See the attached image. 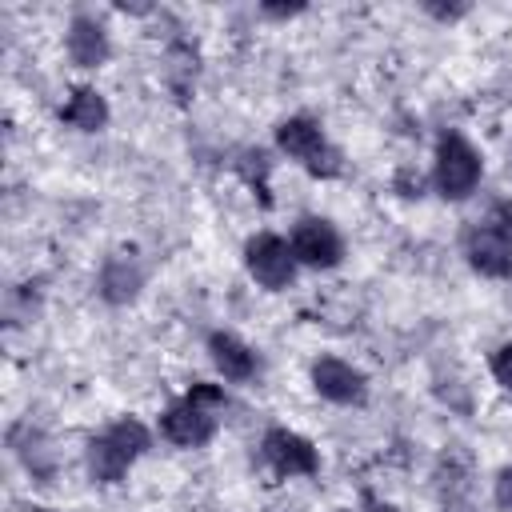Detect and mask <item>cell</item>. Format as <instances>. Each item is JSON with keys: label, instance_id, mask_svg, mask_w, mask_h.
Returning a JSON list of instances; mask_svg holds the SVG:
<instances>
[{"label": "cell", "instance_id": "cell-1", "mask_svg": "<svg viewBox=\"0 0 512 512\" xmlns=\"http://www.w3.org/2000/svg\"><path fill=\"white\" fill-rule=\"evenodd\" d=\"M224 388L220 384H208V380H196L176 404L164 408L160 416V436L176 448H204L216 428H220V412H224Z\"/></svg>", "mask_w": 512, "mask_h": 512}, {"label": "cell", "instance_id": "cell-2", "mask_svg": "<svg viewBox=\"0 0 512 512\" xmlns=\"http://www.w3.org/2000/svg\"><path fill=\"white\" fill-rule=\"evenodd\" d=\"M148 448H152L148 424L136 416H120L88 440V476L96 484H120Z\"/></svg>", "mask_w": 512, "mask_h": 512}, {"label": "cell", "instance_id": "cell-3", "mask_svg": "<svg viewBox=\"0 0 512 512\" xmlns=\"http://www.w3.org/2000/svg\"><path fill=\"white\" fill-rule=\"evenodd\" d=\"M460 248L472 272L488 280H508L512 276V204H492L488 216L472 220L460 236Z\"/></svg>", "mask_w": 512, "mask_h": 512}, {"label": "cell", "instance_id": "cell-4", "mask_svg": "<svg viewBox=\"0 0 512 512\" xmlns=\"http://www.w3.org/2000/svg\"><path fill=\"white\" fill-rule=\"evenodd\" d=\"M276 148L300 164L308 176L316 180H336L344 172V156L340 148L324 136V128L312 120V116H288L276 124Z\"/></svg>", "mask_w": 512, "mask_h": 512}, {"label": "cell", "instance_id": "cell-5", "mask_svg": "<svg viewBox=\"0 0 512 512\" xmlns=\"http://www.w3.org/2000/svg\"><path fill=\"white\" fill-rule=\"evenodd\" d=\"M484 180V160L476 144L464 132H440L436 160H432V184L444 200H468Z\"/></svg>", "mask_w": 512, "mask_h": 512}, {"label": "cell", "instance_id": "cell-6", "mask_svg": "<svg viewBox=\"0 0 512 512\" xmlns=\"http://www.w3.org/2000/svg\"><path fill=\"white\" fill-rule=\"evenodd\" d=\"M244 268L264 292H284L296 280V252L276 232H256L244 244Z\"/></svg>", "mask_w": 512, "mask_h": 512}, {"label": "cell", "instance_id": "cell-7", "mask_svg": "<svg viewBox=\"0 0 512 512\" xmlns=\"http://www.w3.org/2000/svg\"><path fill=\"white\" fill-rule=\"evenodd\" d=\"M260 456H264V464H268L276 476H284V480L316 476V472H320V452H316V444H312L308 436L284 428V424H272V428L264 432Z\"/></svg>", "mask_w": 512, "mask_h": 512}, {"label": "cell", "instance_id": "cell-8", "mask_svg": "<svg viewBox=\"0 0 512 512\" xmlns=\"http://www.w3.org/2000/svg\"><path fill=\"white\" fill-rule=\"evenodd\" d=\"M292 252H296V264H308V268H336L344 260V236L332 220L324 216H300L292 224Z\"/></svg>", "mask_w": 512, "mask_h": 512}, {"label": "cell", "instance_id": "cell-9", "mask_svg": "<svg viewBox=\"0 0 512 512\" xmlns=\"http://www.w3.org/2000/svg\"><path fill=\"white\" fill-rule=\"evenodd\" d=\"M312 388L328 404H340V408H352V404L368 400V376L356 364L340 360V356H316L312 360Z\"/></svg>", "mask_w": 512, "mask_h": 512}, {"label": "cell", "instance_id": "cell-10", "mask_svg": "<svg viewBox=\"0 0 512 512\" xmlns=\"http://www.w3.org/2000/svg\"><path fill=\"white\" fill-rule=\"evenodd\" d=\"M64 52H68V60L76 68H100V64H108L112 40H108L104 20H96L92 12H76L68 20V32H64Z\"/></svg>", "mask_w": 512, "mask_h": 512}, {"label": "cell", "instance_id": "cell-11", "mask_svg": "<svg viewBox=\"0 0 512 512\" xmlns=\"http://www.w3.org/2000/svg\"><path fill=\"white\" fill-rule=\"evenodd\" d=\"M208 360L228 384H248L260 376V356L252 344H244L236 332H212L208 336Z\"/></svg>", "mask_w": 512, "mask_h": 512}, {"label": "cell", "instance_id": "cell-12", "mask_svg": "<svg viewBox=\"0 0 512 512\" xmlns=\"http://www.w3.org/2000/svg\"><path fill=\"white\" fill-rule=\"evenodd\" d=\"M140 288H144V268H140V260L132 256V252H112V256H104V264H100V276H96V292H100V300H108V304H132L136 296H140Z\"/></svg>", "mask_w": 512, "mask_h": 512}, {"label": "cell", "instance_id": "cell-13", "mask_svg": "<svg viewBox=\"0 0 512 512\" xmlns=\"http://www.w3.org/2000/svg\"><path fill=\"white\" fill-rule=\"evenodd\" d=\"M8 448L20 456V464L36 476V480H52L56 476V452L48 448V440H44V432L40 428H32V424H12L8 428Z\"/></svg>", "mask_w": 512, "mask_h": 512}, {"label": "cell", "instance_id": "cell-14", "mask_svg": "<svg viewBox=\"0 0 512 512\" xmlns=\"http://www.w3.org/2000/svg\"><path fill=\"white\" fill-rule=\"evenodd\" d=\"M108 120H112L108 100L96 88H88V84L72 88L68 100L60 104V124H68L76 132H100V128H108Z\"/></svg>", "mask_w": 512, "mask_h": 512}, {"label": "cell", "instance_id": "cell-15", "mask_svg": "<svg viewBox=\"0 0 512 512\" xmlns=\"http://www.w3.org/2000/svg\"><path fill=\"white\" fill-rule=\"evenodd\" d=\"M164 80H168V88L176 92V100H188V96H192V88H196V48H192V44L176 40V44L168 48Z\"/></svg>", "mask_w": 512, "mask_h": 512}, {"label": "cell", "instance_id": "cell-16", "mask_svg": "<svg viewBox=\"0 0 512 512\" xmlns=\"http://www.w3.org/2000/svg\"><path fill=\"white\" fill-rule=\"evenodd\" d=\"M268 172H272V160H268L264 148H248L240 156V176L248 180V188L260 192V204H272V196H268Z\"/></svg>", "mask_w": 512, "mask_h": 512}, {"label": "cell", "instance_id": "cell-17", "mask_svg": "<svg viewBox=\"0 0 512 512\" xmlns=\"http://www.w3.org/2000/svg\"><path fill=\"white\" fill-rule=\"evenodd\" d=\"M392 188H396L404 200H420V196H424V176H420L412 164H404V168H396Z\"/></svg>", "mask_w": 512, "mask_h": 512}, {"label": "cell", "instance_id": "cell-18", "mask_svg": "<svg viewBox=\"0 0 512 512\" xmlns=\"http://www.w3.org/2000/svg\"><path fill=\"white\" fill-rule=\"evenodd\" d=\"M488 368H492V380H496L504 392H512V340H508V344H500V348L492 352Z\"/></svg>", "mask_w": 512, "mask_h": 512}, {"label": "cell", "instance_id": "cell-19", "mask_svg": "<svg viewBox=\"0 0 512 512\" xmlns=\"http://www.w3.org/2000/svg\"><path fill=\"white\" fill-rule=\"evenodd\" d=\"M492 496H496V504H500V508H508V512H512V464L496 472V484H492Z\"/></svg>", "mask_w": 512, "mask_h": 512}, {"label": "cell", "instance_id": "cell-20", "mask_svg": "<svg viewBox=\"0 0 512 512\" xmlns=\"http://www.w3.org/2000/svg\"><path fill=\"white\" fill-rule=\"evenodd\" d=\"M424 12H432L436 20H460V16H468V4H424Z\"/></svg>", "mask_w": 512, "mask_h": 512}, {"label": "cell", "instance_id": "cell-21", "mask_svg": "<svg viewBox=\"0 0 512 512\" xmlns=\"http://www.w3.org/2000/svg\"><path fill=\"white\" fill-rule=\"evenodd\" d=\"M260 12L272 16V20H288V16H300L304 4H260Z\"/></svg>", "mask_w": 512, "mask_h": 512}, {"label": "cell", "instance_id": "cell-22", "mask_svg": "<svg viewBox=\"0 0 512 512\" xmlns=\"http://www.w3.org/2000/svg\"><path fill=\"white\" fill-rule=\"evenodd\" d=\"M364 512H396V508H392V504H384V500H368V504H364Z\"/></svg>", "mask_w": 512, "mask_h": 512}, {"label": "cell", "instance_id": "cell-23", "mask_svg": "<svg viewBox=\"0 0 512 512\" xmlns=\"http://www.w3.org/2000/svg\"><path fill=\"white\" fill-rule=\"evenodd\" d=\"M28 512H52V508H40V504H32V508H28Z\"/></svg>", "mask_w": 512, "mask_h": 512}, {"label": "cell", "instance_id": "cell-24", "mask_svg": "<svg viewBox=\"0 0 512 512\" xmlns=\"http://www.w3.org/2000/svg\"><path fill=\"white\" fill-rule=\"evenodd\" d=\"M452 512H468V508H452Z\"/></svg>", "mask_w": 512, "mask_h": 512}]
</instances>
